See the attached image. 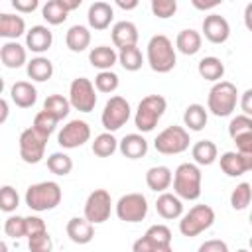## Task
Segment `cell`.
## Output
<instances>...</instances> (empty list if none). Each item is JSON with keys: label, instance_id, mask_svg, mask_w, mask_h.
I'll return each instance as SVG.
<instances>
[{"label": "cell", "instance_id": "47", "mask_svg": "<svg viewBox=\"0 0 252 252\" xmlns=\"http://www.w3.org/2000/svg\"><path fill=\"white\" fill-rule=\"evenodd\" d=\"M41 232H47V226L43 222V219L39 217H26V236H35V234H41Z\"/></svg>", "mask_w": 252, "mask_h": 252}, {"label": "cell", "instance_id": "39", "mask_svg": "<svg viewBox=\"0 0 252 252\" xmlns=\"http://www.w3.org/2000/svg\"><path fill=\"white\" fill-rule=\"evenodd\" d=\"M144 236H146L148 240H152V244L158 246V248L171 244V230H169L165 224H152V226L144 232Z\"/></svg>", "mask_w": 252, "mask_h": 252}, {"label": "cell", "instance_id": "16", "mask_svg": "<svg viewBox=\"0 0 252 252\" xmlns=\"http://www.w3.org/2000/svg\"><path fill=\"white\" fill-rule=\"evenodd\" d=\"M110 35H112V43L118 49L132 47V45L138 43V28H136V24H132L128 20L116 22L112 26V30H110Z\"/></svg>", "mask_w": 252, "mask_h": 252}, {"label": "cell", "instance_id": "45", "mask_svg": "<svg viewBox=\"0 0 252 252\" xmlns=\"http://www.w3.org/2000/svg\"><path fill=\"white\" fill-rule=\"evenodd\" d=\"M4 232L10 238L26 236V217H18V215L8 217L6 222H4Z\"/></svg>", "mask_w": 252, "mask_h": 252}, {"label": "cell", "instance_id": "22", "mask_svg": "<svg viewBox=\"0 0 252 252\" xmlns=\"http://www.w3.org/2000/svg\"><path fill=\"white\" fill-rule=\"evenodd\" d=\"M146 183L156 193H165L169 185L173 183V173L167 165H154L146 171Z\"/></svg>", "mask_w": 252, "mask_h": 252}, {"label": "cell", "instance_id": "10", "mask_svg": "<svg viewBox=\"0 0 252 252\" xmlns=\"http://www.w3.org/2000/svg\"><path fill=\"white\" fill-rule=\"evenodd\" d=\"M47 136L37 132L35 128H26L20 134V158L26 163H39L45 154Z\"/></svg>", "mask_w": 252, "mask_h": 252}, {"label": "cell", "instance_id": "26", "mask_svg": "<svg viewBox=\"0 0 252 252\" xmlns=\"http://www.w3.org/2000/svg\"><path fill=\"white\" fill-rule=\"evenodd\" d=\"M65 43H67V47H69L73 53L85 51V49L91 45V32H89V28H87V26H81V24L71 26V28L67 30Z\"/></svg>", "mask_w": 252, "mask_h": 252}, {"label": "cell", "instance_id": "5", "mask_svg": "<svg viewBox=\"0 0 252 252\" xmlns=\"http://www.w3.org/2000/svg\"><path fill=\"white\" fill-rule=\"evenodd\" d=\"M236 98L238 91L230 81H219L213 85L207 96V106L215 116H230L232 110L236 108Z\"/></svg>", "mask_w": 252, "mask_h": 252}, {"label": "cell", "instance_id": "48", "mask_svg": "<svg viewBox=\"0 0 252 252\" xmlns=\"http://www.w3.org/2000/svg\"><path fill=\"white\" fill-rule=\"evenodd\" d=\"M199 252H228V246L226 242L219 240V238H213V240H207L199 246Z\"/></svg>", "mask_w": 252, "mask_h": 252}, {"label": "cell", "instance_id": "38", "mask_svg": "<svg viewBox=\"0 0 252 252\" xmlns=\"http://www.w3.org/2000/svg\"><path fill=\"white\" fill-rule=\"evenodd\" d=\"M47 169H49L51 173L63 177V175L71 173V169H73V159H71L67 154H63V152H53V154L47 158Z\"/></svg>", "mask_w": 252, "mask_h": 252}, {"label": "cell", "instance_id": "4", "mask_svg": "<svg viewBox=\"0 0 252 252\" xmlns=\"http://www.w3.org/2000/svg\"><path fill=\"white\" fill-rule=\"evenodd\" d=\"M167 108V100L161 94H148L140 100L134 124L140 132H152Z\"/></svg>", "mask_w": 252, "mask_h": 252}, {"label": "cell", "instance_id": "17", "mask_svg": "<svg viewBox=\"0 0 252 252\" xmlns=\"http://www.w3.org/2000/svg\"><path fill=\"white\" fill-rule=\"evenodd\" d=\"M51 43H53V33L45 26H32V30H28L26 33V47L33 53L47 51Z\"/></svg>", "mask_w": 252, "mask_h": 252}, {"label": "cell", "instance_id": "27", "mask_svg": "<svg viewBox=\"0 0 252 252\" xmlns=\"http://www.w3.org/2000/svg\"><path fill=\"white\" fill-rule=\"evenodd\" d=\"M201 43H203L201 33L195 32V30H191V28L189 30H181L177 33V37H175V47L183 55H195V53H199Z\"/></svg>", "mask_w": 252, "mask_h": 252}, {"label": "cell", "instance_id": "49", "mask_svg": "<svg viewBox=\"0 0 252 252\" xmlns=\"http://www.w3.org/2000/svg\"><path fill=\"white\" fill-rule=\"evenodd\" d=\"M12 6L16 8V12L28 14V12H33L39 6V2L37 0H12Z\"/></svg>", "mask_w": 252, "mask_h": 252}, {"label": "cell", "instance_id": "42", "mask_svg": "<svg viewBox=\"0 0 252 252\" xmlns=\"http://www.w3.org/2000/svg\"><path fill=\"white\" fill-rule=\"evenodd\" d=\"M228 134H230L232 140H236L240 136H246V134H252V118L246 116V114L234 116L228 124Z\"/></svg>", "mask_w": 252, "mask_h": 252}, {"label": "cell", "instance_id": "59", "mask_svg": "<svg viewBox=\"0 0 252 252\" xmlns=\"http://www.w3.org/2000/svg\"><path fill=\"white\" fill-rule=\"evenodd\" d=\"M0 248H2V252H6V250H8V246H6V242H2V244H0Z\"/></svg>", "mask_w": 252, "mask_h": 252}, {"label": "cell", "instance_id": "28", "mask_svg": "<svg viewBox=\"0 0 252 252\" xmlns=\"http://www.w3.org/2000/svg\"><path fill=\"white\" fill-rule=\"evenodd\" d=\"M197 71L199 75L205 79V81H213V83H219L222 77H224V63L219 59V57H203L197 65Z\"/></svg>", "mask_w": 252, "mask_h": 252}, {"label": "cell", "instance_id": "41", "mask_svg": "<svg viewBox=\"0 0 252 252\" xmlns=\"http://www.w3.org/2000/svg\"><path fill=\"white\" fill-rule=\"evenodd\" d=\"M57 118L53 116V114H49L47 110H39L37 114H35V118H33V124H32V128H35L37 132H41L43 136H51V132L55 130V126H57Z\"/></svg>", "mask_w": 252, "mask_h": 252}, {"label": "cell", "instance_id": "9", "mask_svg": "<svg viewBox=\"0 0 252 252\" xmlns=\"http://www.w3.org/2000/svg\"><path fill=\"white\" fill-rule=\"evenodd\" d=\"M69 102L75 110L79 112H91L96 106V93L94 85L87 77H77L73 79L69 87Z\"/></svg>", "mask_w": 252, "mask_h": 252}, {"label": "cell", "instance_id": "31", "mask_svg": "<svg viewBox=\"0 0 252 252\" xmlns=\"http://www.w3.org/2000/svg\"><path fill=\"white\" fill-rule=\"evenodd\" d=\"M207 110H205V106L203 104H189L187 108H185V112H183V122H185V126L191 130V132H199V130H203L205 126H207Z\"/></svg>", "mask_w": 252, "mask_h": 252}, {"label": "cell", "instance_id": "53", "mask_svg": "<svg viewBox=\"0 0 252 252\" xmlns=\"http://www.w3.org/2000/svg\"><path fill=\"white\" fill-rule=\"evenodd\" d=\"M244 26L248 32H252V2L246 4V8H244Z\"/></svg>", "mask_w": 252, "mask_h": 252}, {"label": "cell", "instance_id": "46", "mask_svg": "<svg viewBox=\"0 0 252 252\" xmlns=\"http://www.w3.org/2000/svg\"><path fill=\"white\" fill-rule=\"evenodd\" d=\"M28 248H30V252H51L53 240H51L49 232H41V234L28 238Z\"/></svg>", "mask_w": 252, "mask_h": 252}, {"label": "cell", "instance_id": "24", "mask_svg": "<svg viewBox=\"0 0 252 252\" xmlns=\"http://www.w3.org/2000/svg\"><path fill=\"white\" fill-rule=\"evenodd\" d=\"M26 32V22L18 14H0V35L6 39H18Z\"/></svg>", "mask_w": 252, "mask_h": 252}, {"label": "cell", "instance_id": "21", "mask_svg": "<svg viewBox=\"0 0 252 252\" xmlns=\"http://www.w3.org/2000/svg\"><path fill=\"white\" fill-rule=\"evenodd\" d=\"M156 211L161 219L173 220L183 215V203L175 193H161L156 199Z\"/></svg>", "mask_w": 252, "mask_h": 252}, {"label": "cell", "instance_id": "40", "mask_svg": "<svg viewBox=\"0 0 252 252\" xmlns=\"http://www.w3.org/2000/svg\"><path fill=\"white\" fill-rule=\"evenodd\" d=\"M118 85H120V81L114 71H100L94 77V89L98 93H114L118 89Z\"/></svg>", "mask_w": 252, "mask_h": 252}, {"label": "cell", "instance_id": "61", "mask_svg": "<svg viewBox=\"0 0 252 252\" xmlns=\"http://www.w3.org/2000/svg\"><path fill=\"white\" fill-rule=\"evenodd\" d=\"M250 248H252V236H250Z\"/></svg>", "mask_w": 252, "mask_h": 252}, {"label": "cell", "instance_id": "14", "mask_svg": "<svg viewBox=\"0 0 252 252\" xmlns=\"http://www.w3.org/2000/svg\"><path fill=\"white\" fill-rule=\"evenodd\" d=\"M203 35L211 43H224L230 35V26L224 16L220 14H209L203 20Z\"/></svg>", "mask_w": 252, "mask_h": 252}, {"label": "cell", "instance_id": "20", "mask_svg": "<svg viewBox=\"0 0 252 252\" xmlns=\"http://www.w3.org/2000/svg\"><path fill=\"white\" fill-rule=\"evenodd\" d=\"M118 150L128 159H140L148 154V140L142 134H126L120 140Z\"/></svg>", "mask_w": 252, "mask_h": 252}, {"label": "cell", "instance_id": "34", "mask_svg": "<svg viewBox=\"0 0 252 252\" xmlns=\"http://www.w3.org/2000/svg\"><path fill=\"white\" fill-rule=\"evenodd\" d=\"M118 140L112 136V132H102L93 142V154L98 158H110L118 150Z\"/></svg>", "mask_w": 252, "mask_h": 252}, {"label": "cell", "instance_id": "12", "mask_svg": "<svg viewBox=\"0 0 252 252\" xmlns=\"http://www.w3.org/2000/svg\"><path fill=\"white\" fill-rule=\"evenodd\" d=\"M112 209V199L106 189H94L85 201V219L93 224L108 220Z\"/></svg>", "mask_w": 252, "mask_h": 252}, {"label": "cell", "instance_id": "58", "mask_svg": "<svg viewBox=\"0 0 252 252\" xmlns=\"http://www.w3.org/2000/svg\"><path fill=\"white\" fill-rule=\"evenodd\" d=\"M156 252H173V248H171V244H169V246H161V248H158Z\"/></svg>", "mask_w": 252, "mask_h": 252}, {"label": "cell", "instance_id": "30", "mask_svg": "<svg viewBox=\"0 0 252 252\" xmlns=\"http://www.w3.org/2000/svg\"><path fill=\"white\" fill-rule=\"evenodd\" d=\"M26 71H28V77H30L32 81L43 83V81L51 79V75H53V63H51L47 57L37 55V57H33L32 61H28Z\"/></svg>", "mask_w": 252, "mask_h": 252}, {"label": "cell", "instance_id": "43", "mask_svg": "<svg viewBox=\"0 0 252 252\" xmlns=\"http://www.w3.org/2000/svg\"><path fill=\"white\" fill-rule=\"evenodd\" d=\"M18 205H20V195H18V191H16L12 185H4V187L0 189V209H2L4 213H12V211L18 209Z\"/></svg>", "mask_w": 252, "mask_h": 252}, {"label": "cell", "instance_id": "54", "mask_svg": "<svg viewBox=\"0 0 252 252\" xmlns=\"http://www.w3.org/2000/svg\"><path fill=\"white\" fill-rule=\"evenodd\" d=\"M219 4H220V0H213V2H199V0H193V6L199 8V10H211V8L219 6Z\"/></svg>", "mask_w": 252, "mask_h": 252}, {"label": "cell", "instance_id": "50", "mask_svg": "<svg viewBox=\"0 0 252 252\" xmlns=\"http://www.w3.org/2000/svg\"><path fill=\"white\" fill-rule=\"evenodd\" d=\"M234 144H236V152L238 154H252V134L236 138Z\"/></svg>", "mask_w": 252, "mask_h": 252}, {"label": "cell", "instance_id": "13", "mask_svg": "<svg viewBox=\"0 0 252 252\" xmlns=\"http://www.w3.org/2000/svg\"><path fill=\"white\" fill-rule=\"evenodd\" d=\"M91 138V126L85 122V120H71L67 122L59 134H57V144L65 150H73V148H79L83 146L85 142H89Z\"/></svg>", "mask_w": 252, "mask_h": 252}, {"label": "cell", "instance_id": "7", "mask_svg": "<svg viewBox=\"0 0 252 252\" xmlns=\"http://www.w3.org/2000/svg\"><path fill=\"white\" fill-rule=\"evenodd\" d=\"M189 132L183 126H167L156 136L154 148L163 156H175L183 154L189 148Z\"/></svg>", "mask_w": 252, "mask_h": 252}, {"label": "cell", "instance_id": "2", "mask_svg": "<svg viewBox=\"0 0 252 252\" xmlns=\"http://www.w3.org/2000/svg\"><path fill=\"white\" fill-rule=\"evenodd\" d=\"M148 63L156 73H169L175 67V47L167 35L158 33L148 41Z\"/></svg>", "mask_w": 252, "mask_h": 252}, {"label": "cell", "instance_id": "6", "mask_svg": "<svg viewBox=\"0 0 252 252\" xmlns=\"http://www.w3.org/2000/svg\"><path fill=\"white\" fill-rule=\"evenodd\" d=\"M215 222V211L209 205H195L189 209L187 215L181 217L179 220V232L183 236H197L201 232H205L207 228H211Z\"/></svg>", "mask_w": 252, "mask_h": 252}, {"label": "cell", "instance_id": "36", "mask_svg": "<svg viewBox=\"0 0 252 252\" xmlns=\"http://www.w3.org/2000/svg\"><path fill=\"white\" fill-rule=\"evenodd\" d=\"M252 201V185L242 181L238 183L230 193V207L234 211H244Z\"/></svg>", "mask_w": 252, "mask_h": 252}, {"label": "cell", "instance_id": "25", "mask_svg": "<svg viewBox=\"0 0 252 252\" xmlns=\"http://www.w3.org/2000/svg\"><path fill=\"white\" fill-rule=\"evenodd\" d=\"M118 61V53L108 45H96L89 51V63L100 71H110Z\"/></svg>", "mask_w": 252, "mask_h": 252}, {"label": "cell", "instance_id": "1", "mask_svg": "<svg viewBox=\"0 0 252 252\" xmlns=\"http://www.w3.org/2000/svg\"><path fill=\"white\" fill-rule=\"evenodd\" d=\"M201 169L197 163H181L173 171V193L179 199L195 201L201 197Z\"/></svg>", "mask_w": 252, "mask_h": 252}, {"label": "cell", "instance_id": "44", "mask_svg": "<svg viewBox=\"0 0 252 252\" xmlns=\"http://www.w3.org/2000/svg\"><path fill=\"white\" fill-rule=\"evenodd\" d=\"M150 8H152L156 18L167 20V18H171L177 12V2L175 0H152Z\"/></svg>", "mask_w": 252, "mask_h": 252}, {"label": "cell", "instance_id": "23", "mask_svg": "<svg viewBox=\"0 0 252 252\" xmlns=\"http://www.w3.org/2000/svg\"><path fill=\"white\" fill-rule=\"evenodd\" d=\"M0 59H2L4 67L18 69L24 63H28V53H26V47L20 45L18 41H6L0 47Z\"/></svg>", "mask_w": 252, "mask_h": 252}, {"label": "cell", "instance_id": "15", "mask_svg": "<svg viewBox=\"0 0 252 252\" xmlns=\"http://www.w3.org/2000/svg\"><path fill=\"white\" fill-rule=\"evenodd\" d=\"M112 18H114V10H112V6L108 2L98 0V2H93L89 6V12H87L89 28H93L96 32H102V30H106L110 26Z\"/></svg>", "mask_w": 252, "mask_h": 252}, {"label": "cell", "instance_id": "57", "mask_svg": "<svg viewBox=\"0 0 252 252\" xmlns=\"http://www.w3.org/2000/svg\"><path fill=\"white\" fill-rule=\"evenodd\" d=\"M0 108H2L0 122H6V118H8V102H6V98H2V100H0Z\"/></svg>", "mask_w": 252, "mask_h": 252}, {"label": "cell", "instance_id": "8", "mask_svg": "<svg viewBox=\"0 0 252 252\" xmlns=\"http://www.w3.org/2000/svg\"><path fill=\"white\" fill-rule=\"evenodd\" d=\"M132 114V108H130V102L124 98V96H110L104 104V110H102V116H100V122L104 126L106 132H116L120 130L128 118Z\"/></svg>", "mask_w": 252, "mask_h": 252}, {"label": "cell", "instance_id": "29", "mask_svg": "<svg viewBox=\"0 0 252 252\" xmlns=\"http://www.w3.org/2000/svg\"><path fill=\"white\" fill-rule=\"evenodd\" d=\"M191 156H193V159H195L197 165H211V163L217 161L219 150H217L215 142H211V140H199L191 148Z\"/></svg>", "mask_w": 252, "mask_h": 252}, {"label": "cell", "instance_id": "32", "mask_svg": "<svg viewBox=\"0 0 252 252\" xmlns=\"http://www.w3.org/2000/svg\"><path fill=\"white\" fill-rule=\"evenodd\" d=\"M41 16H43V20H45L47 24L59 26V24H63V22L69 18V12L65 10V6H63L61 0H49V2L43 4Z\"/></svg>", "mask_w": 252, "mask_h": 252}, {"label": "cell", "instance_id": "55", "mask_svg": "<svg viewBox=\"0 0 252 252\" xmlns=\"http://www.w3.org/2000/svg\"><path fill=\"white\" fill-rule=\"evenodd\" d=\"M116 6H118V8H122V10H134V8H138V0H132V2L116 0Z\"/></svg>", "mask_w": 252, "mask_h": 252}, {"label": "cell", "instance_id": "52", "mask_svg": "<svg viewBox=\"0 0 252 252\" xmlns=\"http://www.w3.org/2000/svg\"><path fill=\"white\" fill-rule=\"evenodd\" d=\"M240 108H242V112L246 116L252 118V89H248V91L242 93V96H240Z\"/></svg>", "mask_w": 252, "mask_h": 252}, {"label": "cell", "instance_id": "37", "mask_svg": "<svg viewBox=\"0 0 252 252\" xmlns=\"http://www.w3.org/2000/svg\"><path fill=\"white\" fill-rule=\"evenodd\" d=\"M118 63H120L126 71H138V69H142V63H144L142 51H140L136 45L120 49V53H118Z\"/></svg>", "mask_w": 252, "mask_h": 252}, {"label": "cell", "instance_id": "33", "mask_svg": "<svg viewBox=\"0 0 252 252\" xmlns=\"http://www.w3.org/2000/svg\"><path fill=\"white\" fill-rule=\"evenodd\" d=\"M220 169L228 175V177H238L242 173H246V165L244 159L238 152H224L220 156Z\"/></svg>", "mask_w": 252, "mask_h": 252}, {"label": "cell", "instance_id": "56", "mask_svg": "<svg viewBox=\"0 0 252 252\" xmlns=\"http://www.w3.org/2000/svg\"><path fill=\"white\" fill-rule=\"evenodd\" d=\"M61 2H63V6H65L67 12H71V10H75V8L81 6V0H61Z\"/></svg>", "mask_w": 252, "mask_h": 252}, {"label": "cell", "instance_id": "18", "mask_svg": "<svg viewBox=\"0 0 252 252\" xmlns=\"http://www.w3.org/2000/svg\"><path fill=\"white\" fill-rule=\"evenodd\" d=\"M67 236L75 244H89L94 236V224L89 222L85 217H73L67 222Z\"/></svg>", "mask_w": 252, "mask_h": 252}, {"label": "cell", "instance_id": "3", "mask_svg": "<svg viewBox=\"0 0 252 252\" xmlns=\"http://www.w3.org/2000/svg\"><path fill=\"white\" fill-rule=\"evenodd\" d=\"M61 203V187L55 181L33 183L26 191V205L32 211H51Z\"/></svg>", "mask_w": 252, "mask_h": 252}, {"label": "cell", "instance_id": "11", "mask_svg": "<svg viewBox=\"0 0 252 252\" xmlns=\"http://www.w3.org/2000/svg\"><path fill=\"white\" fill-rule=\"evenodd\" d=\"M148 215V201L142 193H126L116 203V217L124 222H140Z\"/></svg>", "mask_w": 252, "mask_h": 252}, {"label": "cell", "instance_id": "62", "mask_svg": "<svg viewBox=\"0 0 252 252\" xmlns=\"http://www.w3.org/2000/svg\"><path fill=\"white\" fill-rule=\"evenodd\" d=\"M250 224H252V213H250Z\"/></svg>", "mask_w": 252, "mask_h": 252}, {"label": "cell", "instance_id": "51", "mask_svg": "<svg viewBox=\"0 0 252 252\" xmlns=\"http://www.w3.org/2000/svg\"><path fill=\"white\" fill-rule=\"evenodd\" d=\"M156 250H158V246H154L152 240H148L146 236L138 238V240L132 244V252H156Z\"/></svg>", "mask_w": 252, "mask_h": 252}, {"label": "cell", "instance_id": "19", "mask_svg": "<svg viewBox=\"0 0 252 252\" xmlns=\"http://www.w3.org/2000/svg\"><path fill=\"white\" fill-rule=\"evenodd\" d=\"M10 98L20 108H32L35 104V100H37V91L28 81H16L10 87Z\"/></svg>", "mask_w": 252, "mask_h": 252}, {"label": "cell", "instance_id": "60", "mask_svg": "<svg viewBox=\"0 0 252 252\" xmlns=\"http://www.w3.org/2000/svg\"><path fill=\"white\" fill-rule=\"evenodd\" d=\"M236 252H250V250H246V248H240V250H236Z\"/></svg>", "mask_w": 252, "mask_h": 252}, {"label": "cell", "instance_id": "35", "mask_svg": "<svg viewBox=\"0 0 252 252\" xmlns=\"http://www.w3.org/2000/svg\"><path fill=\"white\" fill-rule=\"evenodd\" d=\"M43 110L53 114L57 120H63L69 114V110H71V102L63 94H49L45 98V102H43Z\"/></svg>", "mask_w": 252, "mask_h": 252}]
</instances>
